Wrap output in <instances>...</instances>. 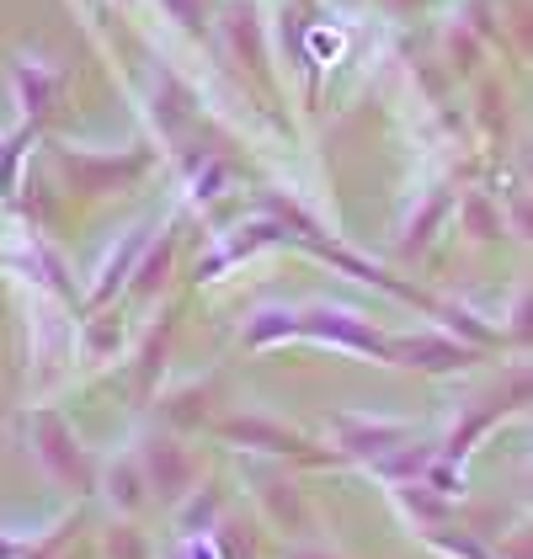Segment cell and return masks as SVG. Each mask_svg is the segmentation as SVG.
I'll use <instances>...</instances> for the list:
<instances>
[{
  "mask_svg": "<svg viewBox=\"0 0 533 559\" xmlns=\"http://www.w3.org/2000/svg\"><path fill=\"white\" fill-rule=\"evenodd\" d=\"M139 251H144V229H133L123 246H112V257L102 261V272H96V283H91V299H96V304L107 299V294L123 283V272L133 266V257H139Z\"/></svg>",
  "mask_w": 533,
  "mask_h": 559,
  "instance_id": "9c48e42d",
  "label": "cell"
},
{
  "mask_svg": "<svg viewBox=\"0 0 533 559\" xmlns=\"http://www.w3.org/2000/svg\"><path fill=\"white\" fill-rule=\"evenodd\" d=\"M299 331H305V314L299 309H262L246 325V346H266V342H277V336H299Z\"/></svg>",
  "mask_w": 533,
  "mask_h": 559,
  "instance_id": "30bf717a",
  "label": "cell"
},
{
  "mask_svg": "<svg viewBox=\"0 0 533 559\" xmlns=\"http://www.w3.org/2000/svg\"><path fill=\"white\" fill-rule=\"evenodd\" d=\"M224 437H229V442H240V448H262V453H305V448H310L305 437H294L288 427H277V421H257V416L229 421Z\"/></svg>",
  "mask_w": 533,
  "mask_h": 559,
  "instance_id": "8992f818",
  "label": "cell"
},
{
  "mask_svg": "<svg viewBox=\"0 0 533 559\" xmlns=\"http://www.w3.org/2000/svg\"><path fill=\"white\" fill-rule=\"evenodd\" d=\"M470 357H475V352H464V346H453V342H427V336L395 342V362L427 368V373H453V368H464Z\"/></svg>",
  "mask_w": 533,
  "mask_h": 559,
  "instance_id": "5b68a950",
  "label": "cell"
},
{
  "mask_svg": "<svg viewBox=\"0 0 533 559\" xmlns=\"http://www.w3.org/2000/svg\"><path fill=\"white\" fill-rule=\"evenodd\" d=\"M262 501H266V512H272V522H283L288 533H305V527H310V512H305V501H299L294 485L262 479Z\"/></svg>",
  "mask_w": 533,
  "mask_h": 559,
  "instance_id": "ba28073f",
  "label": "cell"
},
{
  "mask_svg": "<svg viewBox=\"0 0 533 559\" xmlns=\"http://www.w3.org/2000/svg\"><path fill=\"white\" fill-rule=\"evenodd\" d=\"M336 442H342V453H353V459H384V453H395L411 442V427L405 421H368V416H342L336 421Z\"/></svg>",
  "mask_w": 533,
  "mask_h": 559,
  "instance_id": "3957f363",
  "label": "cell"
},
{
  "mask_svg": "<svg viewBox=\"0 0 533 559\" xmlns=\"http://www.w3.org/2000/svg\"><path fill=\"white\" fill-rule=\"evenodd\" d=\"M305 336H315V342H325V346L363 352V357H395V342L374 336L357 309H336V304H315L310 314H305Z\"/></svg>",
  "mask_w": 533,
  "mask_h": 559,
  "instance_id": "6da1fadb",
  "label": "cell"
},
{
  "mask_svg": "<svg viewBox=\"0 0 533 559\" xmlns=\"http://www.w3.org/2000/svg\"><path fill=\"white\" fill-rule=\"evenodd\" d=\"M11 81H16V96H22V107H27L33 118L54 107V91H59V81H54V70H44V64H33V59H22V64L11 70Z\"/></svg>",
  "mask_w": 533,
  "mask_h": 559,
  "instance_id": "52a82bcc",
  "label": "cell"
},
{
  "mask_svg": "<svg viewBox=\"0 0 533 559\" xmlns=\"http://www.w3.org/2000/svg\"><path fill=\"white\" fill-rule=\"evenodd\" d=\"M38 459H44V469L54 474L59 485H75V490L91 485L86 448L75 442V431L64 427L59 416H38Z\"/></svg>",
  "mask_w": 533,
  "mask_h": 559,
  "instance_id": "7a4b0ae2",
  "label": "cell"
},
{
  "mask_svg": "<svg viewBox=\"0 0 533 559\" xmlns=\"http://www.w3.org/2000/svg\"><path fill=\"white\" fill-rule=\"evenodd\" d=\"M144 469H150V485L166 490V496H187V485H192V459L166 437H155L144 448Z\"/></svg>",
  "mask_w": 533,
  "mask_h": 559,
  "instance_id": "277c9868",
  "label": "cell"
},
{
  "mask_svg": "<svg viewBox=\"0 0 533 559\" xmlns=\"http://www.w3.org/2000/svg\"><path fill=\"white\" fill-rule=\"evenodd\" d=\"M22 144H27V133H16V139H5V144H0V192H11V187H16V160H22Z\"/></svg>",
  "mask_w": 533,
  "mask_h": 559,
  "instance_id": "7c38bea8",
  "label": "cell"
},
{
  "mask_svg": "<svg viewBox=\"0 0 533 559\" xmlns=\"http://www.w3.org/2000/svg\"><path fill=\"white\" fill-rule=\"evenodd\" d=\"M112 501H118L123 512H133V507L144 501V474L133 469V464H118V469H112Z\"/></svg>",
  "mask_w": 533,
  "mask_h": 559,
  "instance_id": "8fae6325",
  "label": "cell"
},
{
  "mask_svg": "<svg viewBox=\"0 0 533 559\" xmlns=\"http://www.w3.org/2000/svg\"><path fill=\"white\" fill-rule=\"evenodd\" d=\"M288 559H331V555H288Z\"/></svg>",
  "mask_w": 533,
  "mask_h": 559,
  "instance_id": "4fadbf2b",
  "label": "cell"
}]
</instances>
